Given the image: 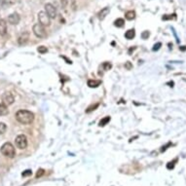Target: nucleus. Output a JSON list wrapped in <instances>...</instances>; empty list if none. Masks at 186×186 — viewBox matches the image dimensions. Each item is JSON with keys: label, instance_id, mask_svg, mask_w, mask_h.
<instances>
[{"label": "nucleus", "instance_id": "c756f323", "mask_svg": "<svg viewBox=\"0 0 186 186\" xmlns=\"http://www.w3.org/2000/svg\"><path fill=\"white\" fill-rule=\"evenodd\" d=\"M180 50H181V51H185V50H186V47H185V46H181Z\"/></svg>", "mask_w": 186, "mask_h": 186}, {"label": "nucleus", "instance_id": "423d86ee", "mask_svg": "<svg viewBox=\"0 0 186 186\" xmlns=\"http://www.w3.org/2000/svg\"><path fill=\"white\" fill-rule=\"evenodd\" d=\"M45 12L47 13V15L51 19H55L57 17V10H56V8L53 4H51V3L45 4Z\"/></svg>", "mask_w": 186, "mask_h": 186}, {"label": "nucleus", "instance_id": "39448f33", "mask_svg": "<svg viewBox=\"0 0 186 186\" xmlns=\"http://www.w3.org/2000/svg\"><path fill=\"white\" fill-rule=\"evenodd\" d=\"M38 20H39V24H41L44 26H49L51 25V18L44 11H41L38 13Z\"/></svg>", "mask_w": 186, "mask_h": 186}, {"label": "nucleus", "instance_id": "9b49d317", "mask_svg": "<svg viewBox=\"0 0 186 186\" xmlns=\"http://www.w3.org/2000/svg\"><path fill=\"white\" fill-rule=\"evenodd\" d=\"M109 12H110V9L108 7H105L103 9H101V11L99 13V19L100 21L104 20V19L106 18V16L109 14Z\"/></svg>", "mask_w": 186, "mask_h": 186}, {"label": "nucleus", "instance_id": "20e7f679", "mask_svg": "<svg viewBox=\"0 0 186 186\" xmlns=\"http://www.w3.org/2000/svg\"><path fill=\"white\" fill-rule=\"evenodd\" d=\"M16 146L20 149H25L27 146V138L25 134H19L15 139Z\"/></svg>", "mask_w": 186, "mask_h": 186}, {"label": "nucleus", "instance_id": "bb28decb", "mask_svg": "<svg viewBox=\"0 0 186 186\" xmlns=\"http://www.w3.org/2000/svg\"><path fill=\"white\" fill-rule=\"evenodd\" d=\"M60 4H62L63 8H66L68 4V0H60Z\"/></svg>", "mask_w": 186, "mask_h": 186}, {"label": "nucleus", "instance_id": "f3484780", "mask_svg": "<svg viewBox=\"0 0 186 186\" xmlns=\"http://www.w3.org/2000/svg\"><path fill=\"white\" fill-rule=\"evenodd\" d=\"M124 25H125V21L123 19H117V20L114 22V25L117 27H122Z\"/></svg>", "mask_w": 186, "mask_h": 186}, {"label": "nucleus", "instance_id": "1a4fd4ad", "mask_svg": "<svg viewBox=\"0 0 186 186\" xmlns=\"http://www.w3.org/2000/svg\"><path fill=\"white\" fill-rule=\"evenodd\" d=\"M29 32H24V33H22L21 36L19 37V39H18V42L20 45H25L27 41H29Z\"/></svg>", "mask_w": 186, "mask_h": 186}, {"label": "nucleus", "instance_id": "c85d7f7f", "mask_svg": "<svg viewBox=\"0 0 186 186\" xmlns=\"http://www.w3.org/2000/svg\"><path fill=\"white\" fill-rule=\"evenodd\" d=\"M171 145V143H168V145H166V146H163L162 147V149H161V151L163 152V151H165L166 149H167V147H168V146H170Z\"/></svg>", "mask_w": 186, "mask_h": 186}, {"label": "nucleus", "instance_id": "0eeeda50", "mask_svg": "<svg viewBox=\"0 0 186 186\" xmlns=\"http://www.w3.org/2000/svg\"><path fill=\"white\" fill-rule=\"evenodd\" d=\"M20 21H21V18H20V16H19L18 13H13L8 17L9 24H11L13 25H17L19 22H20Z\"/></svg>", "mask_w": 186, "mask_h": 186}, {"label": "nucleus", "instance_id": "ddd939ff", "mask_svg": "<svg viewBox=\"0 0 186 186\" xmlns=\"http://www.w3.org/2000/svg\"><path fill=\"white\" fill-rule=\"evenodd\" d=\"M101 84L100 80H89L88 81V86L90 88H96Z\"/></svg>", "mask_w": 186, "mask_h": 186}, {"label": "nucleus", "instance_id": "393cba45", "mask_svg": "<svg viewBox=\"0 0 186 186\" xmlns=\"http://www.w3.org/2000/svg\"><path fill=\"white\" fill-rule=\"evenodd\" d=\"M125 68H127L128 70H130V69L133 68V64L130 63V62H127L126 63H125Z\"/></svg>", "mask_w": 186, "mask_h": 186}, {"label": "nucleus", "instance_id": "dca6fc26", "mask_svg": "<svg viewBox=\"0 0 186 186\" xmlns=\"http://www.w3.org/2000/svg\"><path fill=\"white\" fill-rule=\"evenodd\" d=\"M125 17H126L127 20L132 21V20H134V18H136V12H134V11H129V12L126 13Z\"/></svg>", "mask_w": 186, "mask_h": 186}, {"label": "nucleus", "instance_id": "5701e85b", "mask_svg": "<svg viewBox=\"0 0 186 186\" xmlns=\"http://www.w3.org/2000/svg\"><path fill=\"white\" fill-rule=\"evenodd\" d=\"M150 33L148 31H143L142 32V34H141V37H142V39H147L148 37H149Z\"/></svg>", "mask_w": 186, "mask_h": 186}, {"label": "nucleus", "instance_id": "7ed1b4c3", "mask_svg": "<svg viewBox=\"0 0 186 186\" xmlns=\"http://www.w3.org/2000/svg\"><path fill=\"white\" fill-rule=\"evenodd\" d=\"M33 33L38 38H45L47 36V31L45 29V26L41 24H36L33 25Z\"/></svg>", "mask_w": 186, "mask_h": 186}, {"label": "nucleus", "instance_id": "412c9836", "mask_svg": "<svg viewBox=\"0 0 186 186\" xmlns=\"http://www.w3.org/2000/svg\"><path fill=\"white\" fill-rule=\"evenodd\" d=\"M103 67H104V70H109V69L112 67V64L109 63H104Z\"/></svg>", "mask_w": 186, "mask_h": 186}, {"label": "nucleus", "instance_id": "4be33fe9", "mask_svg": "<svg viewBox=\"0 0 186 186\" xmlns=\"http://www.w3.org/2000/svg\"><path fill=\"white\" fill-rule=\"evenodd\" d=\"M97 106H99V103H96V104H95L94 106H90V107L89 108H88L87 110H86V112L87 113H89V112H91V111H93V110H95L96 107H97Z\"/></svg>", "mask_w": 186, "mask_h": 186}, {"label": "nucleus", "instance_id": "f8f14e48", "mask_svg": "<svg viewBox=\"0 0 186 186\" xmlns=\"http://www.w3.org/2000/svg\"><path fill=\"white\" fill-rule=\"evenodd\" d=\"M9 113L8 107L5 103H0V116H5Z\"/></svg>", "mask_w": 186, "mask_h": 186}, {"label": "nucleus", "instance_id": "cd10ccee", "mask_svg": "<svg viewBox=\"0 0 186 186\" xmlns=\"http://www.w3.org/2000/svg\"><path fill=\"white\" fill-rule=\"evenodd\" d=\"M43 174H44V171L42 169L38 170V171H37V174H36V178H39V176H41Z\"/></svg>", "mask_w": 186, "mask_h": 186}, {"label": "nucleus", "instance_id": "f257e3e1", "mask_svg": "<svg viewBox=\"0 0 186 186\" xmlns=\"http://www.w3.org/2000/svg\"><path fill=\"white\" fill-rule=\"evenodd\" d=\"M16 119L18 122L24 125H29L31 124L34 120V114L29 110H24L21 109L16 113Z\"/></svg>", "mask_w": 186, "mask_h": 186}, {"label": "nucleus", "instance_id": "a211bd4d", "mask_svg": "<svg viewBox=\"0 0 186 186\" xmlns=\"http://www.w3.org/2000/svg\"><path fill=\"white\" fill-rule=\"evenodd\" d=\"M6 131H7V126H6V124H5V123L0 122V134H5Z\"/></svg>", "mask_w": 186, "mask_h": 186}, {"label": "nucleus", "instance_id": "9d476101", "mask_svg": "<svg viewBox=\"0 0 186 186\" xmlns=\"http://www.w3.org/2000/svg\"><path fill=\"white\" fill-rule=\"evenodd\" d=\"M7 33V24L5 20H0V35L5 36Z\"/></svg>", "mask_w": 186, "mask_h": 186}, {"label": "nucleus", "instance_id": "2eb2a0df", "mask_svg": "<svg viewBox=\"0 0 186 186\" xmlns=\"http://www.w3.org/2000/svg\"><path fill=\"white\" fill-rule=\"evenodd\" d=\"M110 117L109 116H106V117H104V118H102L100 121V124H99V126L100 127H104L105 125H107L109 122H110Z\"/></svg>", "mask_w": 186, "mask_h": 186}, {"label": "nucleus", "instance_id": "b1692460", "mask_svg": "<svg viewBox=\"0 0 186 186\" xmlns=\"http://www.w3.org/2000/svg\"><path fill=\"white\" fill-rule=\"evenodd\" d=\"M161 46H162V43H157V44H155L154 45V47H153V51H154V52H155V51H158V50H159L160 48H161Z\"/></svg>", "mask_w": 186, "mask_h": 186}, {"label": "nucleus", "instance_id": "a878e982", "mask_svg": "<svg viewBox=\"0 0 186 186\" xmlns=\"http://www.w3.org/2000/svg\"><path fill=\"white\" fill-rule=\"evenodd\" d=\"M32 174V171L30 170H26L25 171L22 173V176H29V175H31Z\"/></svg>", "mask_w": 186, "mask_h": 186}, {"label": "nucleus", "instance_id": "6e6552de", "mask_svg": "<svg viewBox=\"0 0 186 186\" xmlns=\"http://www.w3.org/2000/svg\"><path fill=\"white\" fill-rule=\"evenodd\" d=\"M2 100L4 101V103L5 104H13L14 101H15V99H14V96L11 94V93H5V94L3 95L2 96Z\"/></svg>", "mask_w": 186, "mask_h": 186}, {"label": "nucleus", "instance_id": "f03ea898", "mask_svg": "<svg viewBox=\"0 0 186 186\" xmlns=\"http://www.w3.org/2000/svg\"><path fill=\"white\" fill-rule=\"evenodd\" d=\"M0 152L2 153V155L8 158H14L16 156V149L12 143L10 142H5L0 148Z\"/></svg>", "mask_w": 186, "mask_h": 186}, {"label": "nucleus", "instance_id": "6ab92c4d", "mask_svg": "<svg viewBox=\"0 0 186 186\" xmlns=\"http://www.w3.org/2000/svg\"><path fill=\"white\" fill-rule=\"evenodd\" d=\"M37 51H38L40 54H45L48 52V49L47 47H45V46H40V47L37 48Z\"/></svg>", "mask_w": 186, "mask_h": 186}, {"label": "nucleus", "instance_id": "aec40b11", "mask_svg": "<svg viewBox=\"0 0 186 186\" xmlns=\"http://www.w3.org/2000/svg\"><path fill=\"white\" fill-rule=\"evenodd\" d=\"M176 161L178 160H174L173 162H169L168 163V165H167V168H168L169 170H171V169H174V163H176Z\"/></svg>", "mask_w": 186, "mask_h": 186}, {"label": "nucleus", "instance_id": "4468645a", "mask_svg": "<svg viewBox=\"0 0 186 186\" xmlns=\"http://www.w3.org/2000/svg\"><path fill=\"white\" fill-rule=\"evenodd\" d=\"M134 36H136V31H134V29H129L125 33V37L127 39H133Z\"/></svg>", "mask_w": 186, "mask_h": 186}]
</instances>
